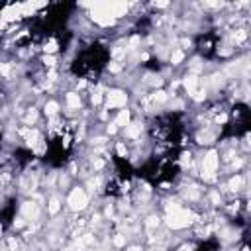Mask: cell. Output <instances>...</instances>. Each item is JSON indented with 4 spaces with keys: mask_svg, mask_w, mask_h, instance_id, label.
<instances>
[{
    "mask_svg": "<svg viewBox=\"0 0 251 251\" xmlns=\"http://www.w3.org/2000/svg\"><path fill=\"white\" fill-rule=\"evenodd\" d=\"M106 61H108V49L100 43H92L76 55L73 63V73L84 78H94L104 69Z\"/></svg>",
    "mask_w": 251,
    "mask_h": 251,
    "instance_id": "6da1fadb",
    "label": "cell"
},
{
    "mask_svg": "<svg viewBox=\"0 0 251 251\" xmlns=\"http://www.w3.org/2000/svg\"><path fill=\"white\" fill-rule=\"evenodd\" d=\"M194 251H220V247H218L216 243H204V245L196 247Z\"/></svg>",
    "mask_w": 251,
    "mask_h": 251,
    "instance_id": "7a4b0ae2",
    "label": "cell"
}]
</instances>
